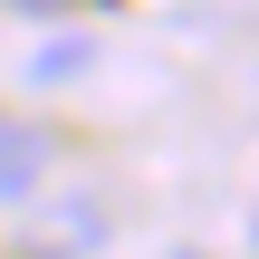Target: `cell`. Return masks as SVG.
<instances>
[{
	"label": "cell",
	"mask_w": 259,
	"mask_h": 259,
	"mask_svg": "<svg viewBox=\"0 0 259 259\" xmlns=\"http://www.w3.org/2000/svg\"><path fill=\"white\" fill-rule=\"evenodd\" d=\"M173 259H192V250H173Z\"/></svg>",
	"instance_id": "8992f818"
},
{
	"label": "cell",
	"mask_w": 259,
	"mask_h": 259,
	"mask_svg": "<svg viewBox=\"0 0 259 259\" xmlns=\"http://www.w3.org/2000/svg\"><path fill=\"white\" fill-rule=\"evenodd\" d=\"M29 250H38V259H87V250H106V211H96V202H58V211L38 221Z\"/></svg>",
	"instance_id": "7a4b0ae2"
},
{
	"label": "cell",
	"mask_w": 259,
	"mask_h": 259,
	"mask_svg": "<svg viewBox=\"0 0 259 259\" xmlns=\"http://www.w3.org/2000/svg\"><path fill=\"white\" fill-rule=\"evenodd\" d=\"M250 250H259V211H250Z\"/></svg>",
	"instance_id": "5b68a950"
},
{
	"label": "cell",
	"mask_w": 259,
	"mask_h": 259,
	"mask_svg": "<svg viewBox=\"0 0 259 259\" xmlns=\"http://www.w3.org/2000/svg\"><path fill=\"white\" fill-rule=\"evenodd\" d=\"M10 10H38V19H67V10H96V0H10Z\"/></svg>",
	"instance_id": "277c9868"
},
{
	"label": "cell",
	"mask_w": 259,
	"mask_h": 259,
	"mask_svg": "<svg viewBox=\"0 0 259 259\" xmlns=\"http://www.w3.org/2000/svg\"><path fill=\"white\" fill-rule=\"evenodd\" d=\"M87 67H96V38H87V29H67V38H48V48L29 58V87H77Z\"/></svg>",
	"instance_id": "3957f363"
},
{
	"label": "cell",
	"mask_w": 259,
	"mask_h": 259,
	"mask_svg": "<svg viewBox=\"0 0 259 259\" xmlns=\"http://www.w3.org/2000/svg\"><path fill=\"white\" fill-rule=\"evenodd\" d=\"M38 183H48V135L0 106V202H29Z\"/></svg>",
	"instance_id": "6da1fadb"
}]
</instances>
